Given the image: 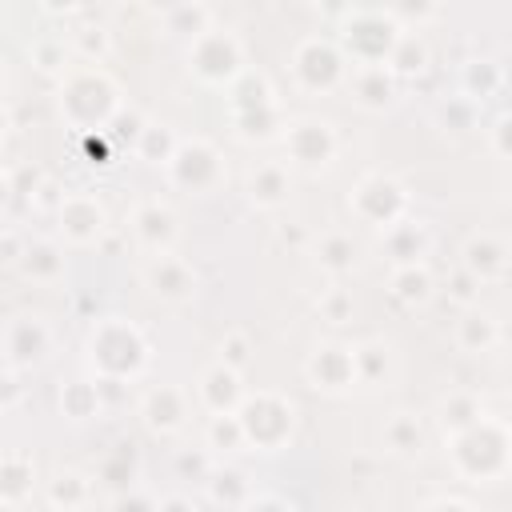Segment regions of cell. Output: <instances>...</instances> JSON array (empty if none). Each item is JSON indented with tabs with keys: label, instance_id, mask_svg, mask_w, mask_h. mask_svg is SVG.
I'll use <instances>...</instances> for the list:
<instances>
[{
	"label": "cell",
	"instance_id": "cell-1",
	"mask_svg": "<svg viewBox=\"0 0 512 512\" xmlns=\"http://www.w3.org/2000/svg\"><path fill=\"white\" fill-rule=\"evenodd\" d=\"M464 268H468V276L476 280V284H484V280H504V272H508V248H504V240H496V236H476L472 244H468V252H464Z\"/></svg>",
	"mask_w": 512,
	"mask_h": 512
},
{
	"label": "cell",
	"instance_id": "cell-2",
	"mask_svg": "<svg viewBox=\"0 0 512 512\" xmlns=\"http://www.w3.org/2000/svg\"><path fill=\"white\" fill-rule=\"evenodd\" d=\"M148 284H152V292L164 296V300H184V296H192L196 276H192L180 260H172V256H156V260L148 264Z\"/></svg>",
	"mask_w": 512,
	"mask_h": 512
},
{
	"label": "cell",
	"instance_id": "cell-3",
	"mask_svg": "<svg viewBox=\"0 0 512 512\" xmlns=\"http://www.w3.org/2000/svg\"><path fill=\"white\" fill-rule=\"evenodd\" d=\"M284 192H288V184H284V172H280L276 164H260V168L252 172V180H248V196H252L260 208L280 204Z\"/></svg>",
	"mask_w": 512,
	"mask_h": 512
},
{
	"label": "cell",
	"instance_id": "cell-4",
	"mask_svg": "<svg viewBox=\"0 0 512 512\" xmlns=\"http://www.w3.org/2000/svg\"><path fill=\"white\" fill-rule=\"evenodd\" d=\"M388 440H392L396 452H412V448L420 444V428H416V420H412V416H396L392 428H388Z\"/></svg>",
	"mask_w": 512,
	"mask_h": 512
},
{
	"label": "cell",
	"instance_id": "cell-5",
	"mask_svg": "<svg viewBox=\"0 0 512 512\" xmlns=\"http://www.w3.org/2000/svg\"><path fill=\"white\" fill-rule=\"evenodd\" d=\"M320 260H324L328 268H348V264H352V244H348V240H340V236H332Z\"/></svg>",
	"mask_w": 512,
	"mask_h": 512
},
{
	"label": "cell",
	"instance_id": "cell-6",
	"mask_svg": "<svg viewBox=\"0 0 512 512\" xmlns=\"http://www.w3.org/2000/svg\"><path fill=\"white\" fill-rule=\"evenodd\" d=\"M164 512H188V504H184V500H168Z\"/></svg>",
	"mask_w": 512,
	"mask_h": 512
}]
</instances>
